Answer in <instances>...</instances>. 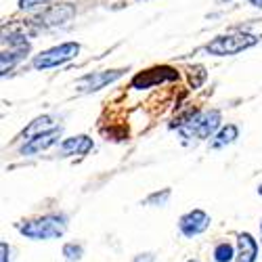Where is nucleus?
Instances as JSON below:
<instances>
[{"label":"nucleus","instance_id":"obj_12","mask_svg":"<svg viewBox=\"0 0 262 262\" xmlns=\"http://www.w3.org/2000/svg\"><path fill=\"white\" fill-rule=\"evenodd\" d=\"M258 256V244L250 233H239L237 235V256L235 262H256Z\"/></svg>","mask_w":262,"mask_h":262},{"label":"nucleus","instance_id":"obj_23","mask_svg":"<svg viewBox=\"0 0 262 262\" xmlns=\"http://www.w3.org/2000/svg\"><path fill=\"white\" fill-rule=\"evenodd\" d=\"M260 235H262V221H260Z\"/></svg>","mask_w":262,"mask_h":262},{"label":"nucleus","instance_id":"obj_15","mask_svg":"<svg viewBox=\"0 0 262 262\" xmlns=\"http://www.w3.org/2000/svg\"><path fill=\"white\" fill-rule=\"evenodd\" d=\"M237 254L233 252V246L227 244V242H221L216 248H214V260L216 262H231Z\"/></svg>","mask_w":262,"mask_h":262},{"label":"nucleus","instance_id":"obj_20","mask_svg":"<svg viewBox=\"0 0 262 262\" xmlns=\"http://www.w3.org/2000/svg\"><path fill=\"white\" fill-rule=\"evenodd\" d=\"M0 250H3V262H9V246L3 242L0 244Z\"/></svg>","mask_w":262,"mask_h":262},{"label":"nucleus","instance_id":"obj_5","mask_svg":"<svg viewBox=\"0 0 262 262\" xmlns=\"http://www.w3.org/2000/svg\"><path fill=\"white\" fill-rule=\"evenodd\" d=\"M3 45H9V51L3 49V57H0V63H3V74H7V70H11L15 63H19L21 59H26V55L30 51V42L26 40V36L11 34V36H5Z\"/></svg>","mask_w":262,"mask_h":262},{"label":"nucleus","instance_id":"obj_2","mask_svg":"<svg viewBox=\"0 0 262 262\" xmlns=\"http://www.w3.org/2000/svg\"><path fill=\"white\" fill-rule=\"evenodd\" d=\"M17 229L28 239L47 242V239H57L65 233V229H68V218H65L63 214H47V216L34 218V221L21 223Z\"/></svg>","mask_w":262,"mask_h":262},{"label":"nucleus","instance_id":"obj_22","mask_svg":"<svg viewBox=\"0 0 262 262\" xmlns=\"http://www.w3.org/2000/svg\"><path fill=\"white\" fill-rule=\"evenodd\" d=\"M258 193H260V198H262V185H260V187H258Z\"/></svg>","mask_w":262,"mask_h":262},{"label":"nucleus","instance_id":"obj_16","mask_svg":"<svg viewBox=\"0 0 262 262\" xmlns=\"http://www.w3.org/2000/svg\"><path fill=\"white\" fill-rule=\"evenodd\" d=\"M63 256L68 262H76L82 258V246L80 244H65L63 246Z\"/></svg>","mask_w":262,"mask_h":262},{"label":"nucleus","instance_id":"obj_3","mask_svg":"<svg viewBox=\"0 0 262 262\" xmlns=\"http://www.w3.org/2000/svg\"><path fill=\"white\" fill-rule=\"evenodd\" d=\"M258 36L248 34V32H237V34H225V36H216L212 42L206 45V53L216 55V57H227V55H237L246 49H252L258 45Z\"/></svg>","mask_w":262,"mask_h":262},{"label":"nucleus","instance_id":"obj_25","mask_svg":"<svg viewBox=\"0 0 262 262\" xmlns=\"http://www.w3.org/2000/svg\"><path fill=\"white\" fill-rule=\"evenodd\" d=\"M223 3H229V0H223Z\"/></svg>","mask_w":262,"mask_h":262},{"label":"nucleus","instance_id":"obj_13","mask_svg":"<svg viewBox=\"0 0 262 262\" xmlns=\"http://www.w3.org/2000/svg\"><path fill=\"white\" fill-rule=\"evenodd\" d=\"M61 126H57V122L51 118V116H42V118H36L26 130H24V137L30 141L34 137H40V135H45V133H51V130H57Z\"/></svg>","mask_w":262,"mask_h":262},{"label":"nucleus","instance_id":"obj_10","mask_svg":"<svg viewBox=\"0 0 262 262\" xmlns=\"http://www.w3.org/2000/svg\"><path fill=\"white\" fill-rule=\"evenodd\" d=\"M59 137H61V128L51 130V133H45V135H40V137H34V139H30L24 147H21V154H24V156L40 154V151L53 147V145L59 141Z\"/></svg>","mask_w":262,"mask_h":262},{"label":"nucleus","instance_id":"obj_14","mask_svg":"<svg viewBox=\"0 0 262 262\" xmlns=\"http://www.w3.org/2000/svg\"><path fill=\"white\" fill-rule=\"evenodd\" d=\"M237 137H239V128H237L235 124H227V126H223V128L214 135V139L210 141V149H223V147L235 143Z\"/></svg>","mask_w":262,"mask_h":262},{"label":"nucleus","instance_id":"obj_6","mask_svg":"<svg viewBox=\"0 0 262 262\" xmlns=\"http://www.w3.org/2000/svg\"><path fill=\"white\" fill-rule=\"evenodd\" d=\"M124 70H112V72H93V74H86L76 82V89L80 93H97L101 89H105L107 84L116 82L118 78H122Z\"/></svg>","mask_w":262,"mask_h":262},{"label":"nucleus","instance_id":"obj_17","mask_svg":"<svg viewBox=\"0 0 262 262\" xmlns=\"http://www.w3.org/2000/svg\"><path fill=\"white\" fill-rule=\"evenodd\" d=\"M168 198H170V189H164L162 193H151L149 198L145 200V204L147 206H166Z\"/></svg>","mask_w":262,"mask_h":262},{"label":"nucleus","instance_id":"obj_19","mask_svg":"<svg viewBox=\"0 0 262 262\" xmlns=\"http://www.w3.org/2000/svg\"><path fill=\"white\" fill-rule=\"evenodd\" d=\"M135 262H154V256L151 254H141V256L135 258Z\"/></svg>","mask_w":262,"mask_h":262},{"label":"nucleus","instance_id":"obj_18","mask_svg":"<svg viewBox=\"0 0 262 262\" xmlns=\"http://www.w3.org/2000/svg\"><path fill=\"white\" fill-rule=\"evenodd\" d=\"M42 3H47V0H19V9L28 11V9H34V7L42 5Z\"/></svg>","mask_w":262,"mask_h":262},{"label":"nucleus","instance_id":"obj_24","mask_svg":"<svg viewBox=\"0 0 262 262\" xmlns=\"http://www.w3.org/2000/svg\"><path fill=\"white\" fill-rule=\"evenodd\" d=\"M189 262H200V260H189Z\"/></svg>","mask_w":262,"mask_h":262},{"label":"nucleus","instance_id":"obj_7","mask_svg":"<svg viewBox=\"0 0 262 262\" xmlns=\"http://www.w3.org/2000/svg\"><path fill=\"white\" fill-rule=\"evenodd\" d=\"M208 227H210V216L204 210H191L185 216H181L179 221V229L185 237H195L204 233Z\"/></svg>","mask_w":262,"mask_h":262},{"label":"nucleus","instance_id":"obj_1","mask_svg":"<svg viewBox=\"0 0 262 262\" xmlns=\"http://www.w3.org/2000/svg\"><path fill=\"white\" fill-rule=\"evenodd\" d=\"M221 128V112L210 109V112H193L189 118L177 122V130L187 145L200 143L210 139L216 130Z\"/></svg>","mask_w":262,"mask_h":262},{"label":"nucleus","instance_id":"obj_9","mask_svg":"<svg viewBox=\"0 0 262 262\" xmlns=\"http://www.w3.org/2000/svg\"><path fill=\"white\" fill-rule=\"evenodd\" d=\"M76 15V9L72 5H57V7H51L47 13H42L38 17V21L42 26H63V24H68V21Z\"/></svg>","mask_w":262,"mask_h":262},{"label":"nucleus","instance_id":"obj_21","mask_svg":"<svg viewBox=\"0 0 262 262\" xmlns=\"http://www.w3.org/2000/svg\"><path fill=\"white\" fill-rule=\"evenodd\" d=\"M250 5L256 9H262V0H250Z\"/></svg>","mask_w":262,"mask_h":262},{"label":"nucleus","instance_id":"obj_8","mask_svg":"<svg viewBox=\"0 0 262 262\" xmlns=\"http://www.w3.org/2000/svg\"><path fill=\"white\" fill-rule=\"evenodd\" d=\"M177 78H179V74L172 68H154V70H147V72L135 76L133 78V89H149V86L170 82V80H177Z\"/></svg>","mask_w":262,"mask_h":262},{"label":"nucleus","instance_id":"obj_4","mask_svg":"<svg viewBox=\"0 0 262 262\" xmlns=\"http://www.w3.org/2000/svg\"><path fill=\"white\" fill-rule=\"evenodd\" d=\"M80 53V45L78 42H65V45L53 47L49 51H42L40 55L34 57V68L36 70H49V68H57V65H63L72 61L76 55Z\"/></svg>","mask_w":262,"mask_h":262},{"label":"nucleus","instance_id":"obj_11","mask_svg":"<svg viewBox=\"0 0 262 262\" xmlns=\"http://www.w3.org/2000/svg\"><path fill=\"white\" fill-rule=\"evenodd\" d=\"M93 149V139H89L86 135H78V137H70L59 145V154L65 156H86Z\"/></svg>","mask_w":262,"mask_h":262}]
</instances>
